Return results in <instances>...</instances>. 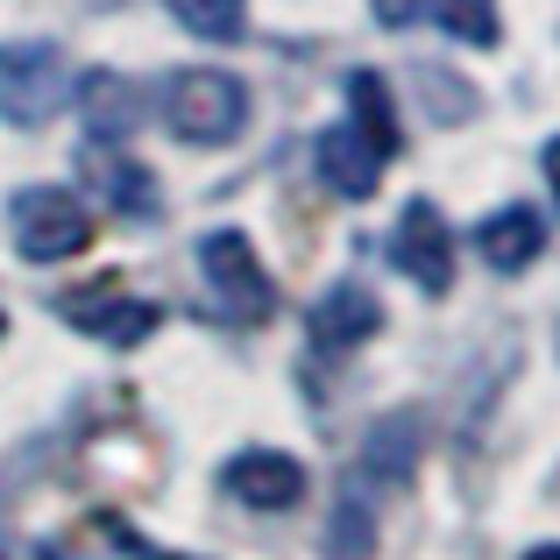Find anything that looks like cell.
<instances>
[{"label":"cell","instance_id":"7a4b0ae2","mask_svg":"<svg viewBox=\"0 0 560 560\" xmlns=\"http://www.w3.org/2000/svg\"><path fill=\"white\" fill-rule=\"evenodd\" d=\"M8 228H14V248H22L28 262H65V256H79V248L93 242V213H85V199L65 191V185L14 191Z\"/></svg>","mask_w":560,"mask_h":560},{"label":"cell","instance_id":"5b68a950","mask_svg":"<svg viewBox=\"0 0 560 560\" xmlns=\"http://www.w3.org/2000/svg\"><path fill=\"white\" fill-rule=\"evenodd\" d=\"M390 262L425 291V299L454 291V242H447V220H440V206H433V199H411L405 213H397Z\"/></svg>","mask_w":560,"mask_h":560},{"label":"cell","instance_id":"277c9868","mask_svg":"<svg viewBox=\"0 0 560 560\" xmlns=\"http://www.w3.org/2000/svg\"><path fill=\"white\" fill-rule=\"evenodd\" d=\"M65 100H71V71L57 65L50 43H28V50L0 57V114L14 128H43Z\"/></svg>","mask_w":560,"mask_h":560},{"label":"cell","instance_id":"52a82bcc","mask_svg":"<svg viewBox=\"0 0 560 560\" xmlns=\"http://www.w3.org/2000/svg\"><path fill=\"white\" fill-rule=\"evenodd\" d=\"M376 327H383V305L362 284H334L327 299L313 305V348L319 355H348V348H362Z\"/></svg>","mask_w":560,"mask_h":560},{"label":"cell","instance_id":"9a60e30c","mask_svg":"<svg viewBox=\"0 0 560 560\" xmlns=\"http://www.w3.org/2000/svg\"><path fill=\"white\" fill-rule=\"evenodd\" d=\"M440 28L462 43H476V50H490L497 36H504V22H497V0H440Z\"/></svg>","mask_w":560,"mask_h":560},{"label":"cell","instance_id":"44dd1931","mask_svg":"<svg viewBox=\"0 0 560 560\" xmlns=\"http://www.w3.org/2000/svg\"><path fill=\"white\" fill-rule=\"evenodd\" d=\"M0 560H8V539H0Z\"/></svg>","mask_w":560,"mask_h":560},{"label":"cell","instance_id":"8fae6325","mask_svg":"<svg viewBox=\"0 0 560 560\" xmlns=\"http://www.w3.org/2000/svg\"><path fill=\"white\" fill-rule=\"evenodd\" d=\"M348 121L370 136V150L383 156V164L397 156V142H405V136H397V107H390L383 71H355V79H348Z\"/></svg>","mask_w":560,"mask_h":560},{"label":"cell","instance_id":"d6986e66","mask_svg":"<svg viewBox=\"0 0 560 560\" xmlns=\"http://www.w3.org/2000/svg\"><path fill=\"white\" fill-rule=\"evenodd\" d=\"M136 553H142V560H185V553H150V547H136Z\"/></svg>","mask_w":560,"mask_h":560},{"label":"cell","instance_id":"4fadbf2b","mask_svg":"<svg viewBox=\"0 0 560 560\" xmlns=\"http://www.w3.org/2000/svg\"><path fill=\"white\" fill-rule=\"evenodd\" d=\"M164 8L199 43H242V28H248V0H164Z\"/></svg>","mask_w":560,"mask_h":560},{"label":"cell","instance_id":"30bf717a","mask_svg":"<svg viewBox=\"0 0 560 560\" xmlns=\"http://www.w3.org/2000/svg\"><path fill=\"white\" fill-rule=\"evenodd\" d=\"M476 242H482V262H490V270L518 277V270H533L539 248H547V220H539L533 206H504V213H490L476 228Z\"/></svg>","mask_w":560,"mask_h":560},{"label":"cell","instance_id":"ba28073f","mask_svg":"<svg viewBox=\"0 0 560 560\" xmlns=\"http://www.w3.org/2000/svg\"><path fill=\"white\" fill-rule=\"evenodd\" d=\"M228 490L248 511H291L305 497V468L291 454H234L228 462Z\"/></svg>","mask_w":560,"mask_h":560},{"label":"cell","instance_id":"2e32d148","mask_svg":"<svg viewBox=\"0 0 560 560\" xmlns=\"http://www.w3.org/2000/svg\"><path fill=\"white\" fill-rule=\"evenodd\" d=\"M370 8H376L383 28H411V22L425 14V0H370Z\"/></svg>","mask_w":560,"mask_h":560},{"label":"cell","instance_id":"3957f363","mask_svg":"<svg viewBox=\"0 0 560 560\" xmlns=\"http://www.w3.org/2000/svg\"><path fill=\"white\" fill-rule=\"evenodd\" d=\"M164 121L185 142H234L248 121V93L234 71H178L164 85Z\"/></svg>","mask_w":560,"mask_h":560},{"label":"cell","instance_id":"5bb4252c","mask_svg":"<svg viewBox=\"0 0 560 560\" xmlns=\"http://www.w3.org/2000/svg\"><path fill=\"white\" fill-rule=\"evenodd\" d=\"M85 164L100 171V185H107V199L121 206V213H136V220H150V213H156V191H150V171L121 164V156H107V150H85Z\"/></svg>","mask_w":560,"mask_h":560},{"label":"cell","instance_id":"e0dca14e","mask_svg":"<svg viewBox=\"0 0 560 560\" xmlns=\"http://www.w3.org/2000/svg\"><path fill=\"white\" fill-rule=\"evenodd\" d=\"M539 164H547V185H553V206H560V136L547 142V156H539Z\"/></svg>","mask_w":560,"mask_h":560},{"label":"cell","instance_id":"7c38bea8","mask_svg":"<svg viewBox=\"0 0 560 560\" xmlns=\"http://www.w3.org/2000/svg\"><path fill=\"white\" fill-rule=\"evenodd\" d=\"M85 114H93L100 136H128L136 114H142V100H136V85H128L121 71H93V79H85Z\"/></svg>","mask_w":560,"mask_h":560},{"label":"cell","instance_id":"9c48e42d","mask_svg":"<svg viewBox=\"0 0 560 560\" xmlns=\"http://www.w3.org/2000/svg\"><path fill=\"white\" fill-rule=\"evenodd\" d=\"M319 178L341 191V199H370V191H376L383 156L370 150V136H362L355 121H334L327 136H319Z\"/></svg>","mask_w":560,"mask_h":560},{"label":"cell","instance_id":"6da1fadb","mask_svg":"<svg viewBox=\"0 0 560 560\" xmlns=\"http://www.w3.org/2000/svg\"><path fill=\"white\" fill-rule=\"evenodd\" d=\"M199 270H206V284H213V305L234 319V327H256V319L277 313V284H270V270H262L256 242H248L242 228L206 234L199 242Z\"/></svg>","mask_w":560,"mask_h":560},{"label":"cell","instance_id":"ac0fdd59","mask_svg":"<svg viewBox=\"0 0 560 560\" xmlns=\"http://www.w3.org/2000/svg\"><path fill=\"white\" fill-rule=\"evenodd\" d=\"M525 560H560V547H533V553H525Z\"/></svg>","mask_w":560,"mask_h":560},{"label":"cell","instance_id":"8992f818","mask_svg":"<svg viewBox=\"0 0 560 560\" xmlns=\"http://www.w3.org/2000/svg\"><path fill=\"white\" fill-rule=\"evenodd\" d=\"M65 319L85 327V334H100V341H114V348H136L142 334H156V305L150 299H121V291H100V284L65 291Z\"/></svg>","mask_w":560,"mask_h":560},{"label":"cell","instance_id":"ffe728a7","mask_svg":"<svg viewBox=\"0 0 560 560\" xmlns=\"http://www.w3.org/2000/svg\"><path fill=\"white\" fill-rule=\"evenodd\" d=\"M0 334H8V313H0Z\"/></svg>","mask_w":560,"mask_h":560}]
</instances>
